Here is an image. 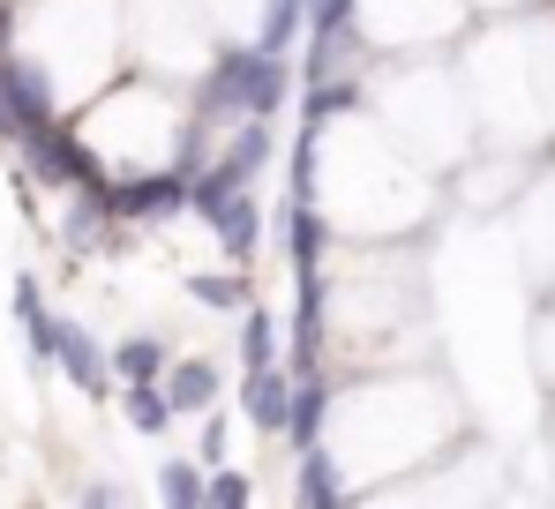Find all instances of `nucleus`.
Returning <instances> with one entry per match:
<instances>
[{"instance_id": "4", "label": "nucleus", "mask_w": 555, "mask_h": 509, "mask_svg": "<svg viewBox=\"0 0 555 509\" xmlns=\"http://www.w3.org/2000/svg\"><path fill=\"white\" fill-rule=\"evenodd\" d=\"M188 180L195 172H181V166H166V172H143V180H120L113 187V218H173V210H188Z\"/></svg>"}, {"instance_id": "3", "label": "nucleus", "mask_w": 555, "mask_h": 509, "mask_svg": "<svg viewBox=\"0 0 555 509\" xmlns=\"http://www.w3.org/2000/svg\"><path fill=\"white\" fill-rule=\"evenodd\" d=\"M0 113H8V135H30L53 120V83L15 53H0Z\"/></svg>"}, {"instance_id": "24", "label": "nucleus", "mask_w": 555, "mask_h": 509, "mask_svg": "<svg viewBox=\"0 0 555 509\" xmlns=\"http://www.w3.org/2000/svg\"><path fill=\"white\" fill-rule=\"evenodd\" d=\"M225 449H233V420L210 413V420H203V442H195V457H203V465H225Z\"/></svg>"}, {"instance_id": "25", "label": "nucleus", "mask_w": 555, "mask_h": 509, "mask_svg": "<svg viewBox=\"0 0 555 509\" xmlns=\"http://www.w3.org/2000/svg\"><path fill=\"white\" fill-rule=\"evenodd\" d=\"M83 503H91V509H113V503H120V487H113V480H91V487H83Z\"/></svg>"}, {"instance_id": "14", "label": "nucleus", "mask_w": 555, "mask_h": 509, "mask_svg": "<svg viewBox=\"0 0 555 509\" xmlns=\"http://www.w3.org/2000/svg\"><path fill=\"white\" fill-rule=\"evenodd\" d=\"M315 8H323V0H263V30H256V45H263V53H285V45L300 38V23H315Z\"/></svg>"}, {"instance_id": "17", "label": "nucleus", "mask_w": 555, "mask_h": 509, "mask_svg": "<svg viewBox=\"0 0 555 509\" xmlns=\"http://www.w3.org/2000/svg\"><path fill=\"white\" fill-rule=\"evenodd\" d=\"M158 495L173 509H203L210 503V480H203V457L188 465V457H173V465H158Z\"/></svg>"}, {"instance_id": "2", "label": "nucleus", "mask_w": 555, "mask_h": 509, "mask_svg": "<svg viewBox=\"0 0 555 509\" xmlns=\"http://www.w3.org/2000/svg\"><path fill=\"white\" fill-rule=\"evenodd\" d=\"M248 83H256V45H225L218 68L195 90V120L218 128V120H248Z\"/></svg>"}, {"instance_id": "27", "label": "nucleus", "mask_w": 555, "mask_h": 509, "mask_svg": "<svg viewBox=\"0 0 555 509\" xmlns=\"http://www.w3.org/2000/svg\"><path fill=\"white\" fill-rule=\"evenodd\" d=\"M0 135H8V113H0Z\"/></svg>"}, {"instance_id": "7", "label": "nucleus", "mask_w": 555, "mask_h": 509, "mask_svg": "<svg viewBox=\"0 0 555 509\" xmlns=\"http://www.w3.org/2000/svg\"><path fill=\"white\" fill-rule=\"evenodd\" d=\"M293 382L300 375H285V367H248V427H263V434H285V413H293Z\"/></svg>"}, {"instance_id": "16", "label": "nucleus", "mask_w": 555, "mask_h": 509, "mask_svg": "<svg viewBox=\"0 0 555 509\" xmlns=\"http://www.w3.org/2000/svg\"><path fill=\"white\" fill-rule=\"evenodd\" d=\"M120 405H128V427H135V434H166V427H173V397H166V382H128Z\"/></svg>"}, {"instance_id": "6", "label": "nucleus", "mask_w": 555, "mask_h": 509, "mask_svg": "<svg viewBox=\"0 0 555 509\" xmlns=\"http://www.w3.org/2000/svg\"><path fill=\"white\" fill-rule=\"evenodd\" d=\"M53 360L68 367V382L83 390V397H105V382H113V367H105V352L83 323H61V338H53Z\"/></svg>"}, {"instance_id": "11", "label": "nucleus", "mask_w": 555, "mask_h": 509, "mask_svg": "<svg viewBox=\"0 0 555 509\" xmlns=\"http://www.w3.org/2000/svg\"><path fill=\"white\" fill-rule=\"evenodd\" d=\"M293 495H300L308 509H331L338 495H346V487H338V457H331L323 442H308V449H300V472H293Z\"/></svg>"}, {"instance_id": "5", "label": "nucleus", "mask_w": 555, "mask_h": 509, "mask_svg": "<svg viewBox=\"0 0 555 509\" xmlns=\"http://www.w3.org/2000/svg\"><path fill=\"white\" fill-rule=\"evenodd\" d=\"M323 300H331V285H323V270H300V308H293V375H315V360H323Z\"/></svg>"}, {"instance_id": "1", "label": "nucleus", "mask_w": 555, "mask_h": 509, "mask_svg": "<svg viewBox=\"0 0 555 509\" xmlns=\"http://www.w3.org/2000/svg\"><path fill=\"white\" fill-rule=\"evenodd\" d=\"M23 143V166L38 172L46 187H113L105 172H98V158L61 128V120H46V128H30V135H15Z\"/></svg>"}, {"instance_id": "10", "label": "nucleus", "mask_w": 555, "mask_h": 509, "mask_svg": "<svg viewBox=\"0 0 555 509\" xmlns=\"http://www.w3.org/2000/svg\"><path fill=\"white\" fill-rule=\"evenodd\" d=\"M323 420H331V390H323L315 375H300V382H293V413H285V442H293V449L323 442Z\"/></svg>"}, {"instance_id": "12", "label": "nucleus", "mask_w": 555, "mask_h": 509, "mask_svg": "<svg viewBox=\"0 0 555 509\" xmlns=\"http://www.w3.org/2000/svg\"><path fill=\"white\" fill-rule=\"evenodd\" d=\"M166 397H173V413L218 405V367H210V360H173V367H166Z\"/></svg>"}, {"instance_id": "22", "label": "nucleus", "mask_w": 555, "mask_h": 509, "mask_svg": "<svg viewBox=\"0 0 555 509\" xmlns=\"http://www.w3.org/2000/svg\"><path fill=\"white\" fill-rule=\"evenodd\" d=\"M315 158H323V151H315V128H300V143H293V203L315 195Z\"/></svg>"}, {"instance_id": "15", "label": "nucleus", "mask_w": 555, "mask_h": 509, "mask_svg": "<svg viewBox=\"0 0 555 509\" xmlns=\"http://www.w3.org/2000/svg\"><path fill=\"white\" fill-rule=\"evenodd\" d=\"M166 367H173V352H166L158 338L113 344V375H120V382H166Z\"/></svg>"}, {"instance_id": "9", "label": "nucleus", "mask_w": 555, "mask_h": 509, "mask_svg": "<svg viewBox=\"0 0 555 509\" xmlns=\"http://www.w3.org/2000/svg\"><path fill=\"white\" fill-rule=\"evenodd\" d=\"M210 225H218V248L233 255V262H248L256 240H263V210H256L248 195H225V203L210 210Z\"/></svg>"}, {"instance_id": "26", "label": "nucleus", "mask_w": 555, "mask_h": 509, "mask_svg": "<svg viewBox=\"0 0 555 509\" xmlns=\"http://www.w3.org/2000/svg\"><path fill=\"white\" fill-rule=\"evenodd\" d=\"M0 53H8V0H0Z\"/></svg>"}, {"instance_id": "20", "label": "nucleus", "mask_w": 555, "mask_h": 509, "mask_svg": "<svg viewBox=\"0 0 555 509\" xmlns=\"http://www.w3.org/2000/svg\"><path fill=\"white\" fill-rule=\"evenodd\" d=\"M188 292H195L203 308H225V315H248V308H256L241 277H188Z\"/></svg>"}, {"instance_id": "19", "label": "nucleus", "mask_w": 555, "mask_h": 509, "mask_svg": "<svg viewBox=\"0 0 555 509\" xmlns=\"http://www.w3.org/2000/svg\"><path fill=\"white\" fill-rule=\"evenodd\" d=\"M353 105H361V83H331V76H323V83H308L300 120H308V128H323V120H338V113H353Z\"/></svg>"}, {"instance_id": "13", "label": "nucleus", "mask_w": 555, "mask_h": 509, "mask_svg": "<svg viewBox=\"0 0 555 509\" xmlns=\"http://www.w3.org/2000/svg\"><path fill=\"white\" fill-rule=\"evenodd\" d=\"M323 248H331V225H323L308 203H293V210H285V255H293V270H315Z\"/></svg>"}, {"instance_id": "18", "label": "nucleus", "mask_w": 555, "mask_h": 509, "mask_svg": "<svg viewBox=\"0 0 555 509\" xmlns=\"http://www.w3.org/2000/svg\"><path fill=\"white\" fill-rule=\"evenodd\" d=\"M285 90H293V76H285V53H263V45H256V83H248V113H263V120H271L278 105H285Z\"/></svg>"}, {"instance_id": "8", "label": "nucleus", "mask_w": 555, "mask_h": 509, "mask_svg": "<svg viewBox=\"0 0 555 509\" xmlns=\"http://www.w3.org/2000/svg\"><path fill=\"white\" fill-rule=\"evenodd\" d=\"M248 180H256V166H248L241 151H225L218 166H203V172H195V180H188V210H203V218H210V210H218L225 195H241Z\"/></svg>"}, {"instance_id": "21", "label": "nucleus", "mask_w": 555, "mask_h": 509, "mask_svg": "<svg viewBox=\"0 0 555 509\" xmlns=\"http://www.w3.org/2000/svg\"><path fill=\"white\" fill-rule=\"evenodd\" d=\"M241 360H248V367H271V360H278V323L263 315V308H248V330H241Z\"/></svg>"}, {"instance_id": "23", "label": "nucleus", "mask_w": 555, "mask_h": 509, "mask_svg": "<svg viewBox=\"0 0 555 509\" xmlns=\"http://www.w3.org/2000/svg\"><path fill=\"white\" fill-rule=\"evenodd\" d=\"M248 495H256L248 472H210V509H248Z\"/></svg>"}]
</instances>
